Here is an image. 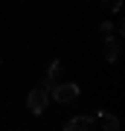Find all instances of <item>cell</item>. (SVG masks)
<instances>
[{"mask_svg": "<svg viewBox=\"0 0 125 131\" xmlns=\"http://www.w3.org/2000/svg\"><path fill=\"white\" fill-rule=\"evenodd\" d=\"M47 102H50V90H47L44 84L32 88V90H29V96H26V108H29V111L35 114V117L47 111Z\"/></svg>", "mask_w": 125, "mask_h": 131, "instance_id": "cell-2", "label": "cell"}, {"mask_svg": "<svg viewBox=\"0 0 125 131\" xmlns=\"http://www.w3.org/2000/svg\"><path fill=\"white\" fill-rule=\"evenodd\" d=\"M61 76H64V64H61V61H50V67H47V73H44L41 84H44L47 90H50L55 82H61Z\"/></svg>", "mask_w": 125, "mask_h": 131, "instance_id": "cell-4", "label": "cell"}, {"mask_svg": "<svg viewBox=\"0 0 125 131\" xmlns=\"http://www.w3.org/2000/svg\"><path fill=\"white\" fill-rule=\"evenodd\" d=\"M0 64H3V58H0Z\"/></svg>", "mask_w": 125, "mask_h": 131, "instance_id": "cell-9", "label": "cell"}, {"mask_svg": "<svg viewBox=\"0 0 125 131\" xmlns=\"http://www.w3.org/2000/svg\"><path fill=\"white\" fill-rule=\"evenodd\" d=\"M93 125H96L93 117H73V119L64 125V131H84V128H93Z\"/></svg>", "mask_w": 125, "mask_h": 131, "instance_id": "cell-5", "label": "cell"}, {"mask_svg": "<svg viewBox=\"0 0 125 131\" xmlns=\"http://www.w3.org/2000/svg\"><path fill=\"white\" fill-rule=\"evenodd\" d=\"M122 58V38L119 35H105V61L116 64Z\"/></svg>", "mask_w": 125, "mask_h": 131, "instance_id": "cell-3", "label": "cell"}, {"mask_svg": "<svg viewBox=\"0 0 125 131\" xmlns=\"http://www.w3.org/2000/svg\"><path fill=\"white\" fill-rule=\"evenodd\" d=\"M82 93V88L76 82H55L50 88V99H55L58 105H70V102H76Z\"/></svg>", "mask_w": 125, "mask_h": 131, "instance_id": "cell-1", "label": "cell"}, {"mask_svg": "<svg viewBox=\"0 0 125 131\" xmlns=\"http://www.w3.org/2000/svg\"><path fill=\"white\" fill-rule=\"evenodd\" d=\"M102 3H105V6H108V3H113V0H102Z\"/></svg>", "mask_w": 125, "mask_h": 131, "instance_id": "cell-8", "label": "cell"}, {"mask_svg": "<svg viewBox=\"0 0 125 131\" xmlns=\"http://www.w3.org/2000/svg\"><path fill=\"white\" fill-rule=\"evenodd\" d=\"M99 29H102V35H113V24H111V20H105Z\"/></svg>", "mask_w": 125, "mask_h": 131, "instance_id": "cell-7", "label": "cell"}, {"mask_svg": "<svg viewBox=\"0 0 125 131\" xmlns=\"http://www.w3.org/2000/svg\"><path fill=\"white\" fill-rule=\"evenodd\" d=\"M99 122H102L105 131H116L119 128V119H116L113 114H108V111H99Z\"/></svg>", "mask_w": 125, "mask_h": 131, "instance_id": "cell-6", "label": "cell"}]
</instances>
